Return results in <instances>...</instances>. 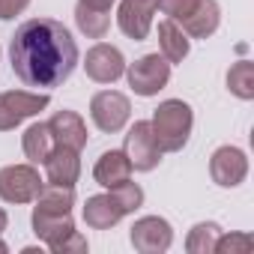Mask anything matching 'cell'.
<instances>
[{"label": "cell", "instance_id": "cell-1", "mask_svg": "<svg viewBox=\"0 0 254 254\" xmlns=\"http://www.w3.org/2000/svg\"><path fill=\"white\" fill-rule=\"evenodd\" d=\"M9 63L21 84L54 90L72 78L78 66V45L60 21L30 18L12 33Z\"/></svg>", "mask_w": 254, "mask_h": 254}, {"label": "cell", "instance_id": "cell-2", "mask_svg": "<svg viewBox=\"0 0 254 254\" xmlns=\"http://www.w3.org/2000/svg\"><path fill=\"white\" fill-rule=\"evenodd\" d=\"M191 126H194V114H191V105H186L183 99H165L150 120V129L162 153H180L189 144Z\"/></svg>", "mask_w": 254, "mask_h": 254}, {"label": "cell", "instance_id": "cell-3", "mask_svg": "<svg viewBox=\"0 0 254 254\" xmlns=\"http://www.w3.org/2000/svg\"><path fill=\"white\" fill-rule=\"evenodd\" d=\"M33 233L48 245L54 254H69V251H87V239L75 230L72 212H39L33 209Z\"/></svg>", "mask_w": 254, "mask_h": 254}, {"label": "cell", "instance_id": "cell-4", "mask_svg": "<svg viewBox=\"0 0 254 254\" xmlns=\"http://www.w3.org/2000/svg\"><path fill=\"white\" fill-rule=\"evenodd\" d=\"M123 75H126L129 87H132L138 96L150 99V96H156L159 90L168 87V81H171V63L156 51V54H144V57H138L135 63H129Z\"/></svg>", "mask_w": 254, "mask_h": 254}, {"label": "cell", "instance_id": "cell-5", "mask_svg": "<svg viewBox=\"0 0 254 254\" xmlns=\"http://www.w3.org/2000/svg\"><path fill=\"white\" fill-rule=\"evenodd\" d=\"M132 117V102L129 96H123L120 90H99L90 99V120L96 123V129L105 135L123 132L126 123Z\"/></svg>", "mask_w": 254, "mask_h": 254}, {"label": "cell", "instance_id": "cell-6", "mask_svg": "<svg viewBox=\"0 0 254 254\" xmlns=\"http://www.w3.org/2000/svg\"><path fill=\"white\" fill-rule=\"evenodd\" d=\"M51 102L48 93H27V90H6L0 93V132H12Z\"/></svg>", "mask_w": 254, "mask_h": 254}, {"label": "cell", "instance_id": "cell-7", "mask_svg": "<svg viewBox=\"0 0 254 254\" xmlns=\"http://www.w3.org/2000/svg\"><path fill=\"white\" fill-rule=\"evenodd\" d=\"M42 186L45 183L33 165L0 168V200H6V203H33Z\"/></svg>", "mask_w": 254, "mask_h": 254}, {"label": "cell", "instance_id": "cell-8", "mask_svg": "<svg viewBox=\"0 0 254 254\" xmlns=\"http://www.w3.org/2000/svg\"><path fill=\"white\" fill-rule=\"evenodd\" d=\"M123 153L129 159L132 171H141V174H150L153 168H159L162 162V147L156 144V135L150 129V120H138L129 135H126V144H123Z\"/></svg>", "mask_w": 254, "mask_h": 254}, {"label": "cell", "instance_id": "cell-9", "mask_svg": "<svg viewBox=\"0 0 254 254\" xmlns=\"http://www.w3.org/2000/svg\"><path fill=\"white\" fill-rule=\"evenodd\" d=\"M129 239L141 254H165L174 245V227L162 215H144L132 224Z\"/></svg>", "mask_w": 254, "mask_h": 254}, {"label": "cell", "instance_id": "cell-10", "mask_svg": "<svg viewBox=\"0 0 254 254\" xmlns=\"http://www.w3.org/2000/svg\"><path fill=\"white\" fill-rule=\"evenodd\" d=\"M209 177H212V183L221 186V189H236V186H242L245 177H248V156H245V150H239V147H233V144L218 147V150L212 153V159H209Z\"/></svg>", "mask_w": 254, "mask_h": 254}, {"label": "cell", "instance_id": "cell-11", "mask_svg": "<svg viewBox=\"0 0 254 254\" xmlns=\"http://www.w3.org/2000/svg\"><path fill=\"white\" fill-rule=\"evenodd\" d=\"M84 72L90 81L96 84H114L123 78L126 72V57L117 45H108V42H96L87 57H84Z\"/></svg>", "mask_w": 254, "mask_h": 254}, {"label": "cell", "instance_id": "cell-12", "mask_svg": "<svg viewBox=\"0 0 254 254\" xmlns=\"http://www.w3.org/2000/svg\"><path fill=\"white\" fill-rule=\"evenodd\" d=\"M156 0H120L117 6V27L132 42H144L153 30Z\"/></svg>", "mask_w": 254, "mask_h": 254}, {"label": "cell", "instance_id": "cell-13", "mask_svg": "<svg viewBox=\"0 0 254 254\" xmlns=\"http://www.w3.org/2000/svg\"><path fill=\"white\" fill-rule=\"evenodd\" d=\"M42 165H45V177H48V183L75 189V183H78V177H81V150H72V147H60V144H54V150L48 153V159H45Z\"/></svg>", "mask_w": 254, "mask_h": 254}, {"label": "cell", "instance_id": "cell-14", "mask_svg": "<svg viewBox=\"0 0 254 254\" xmlns=\"http://www.w3.org/2000/svg\"><path fill=\"white\" fill-rule=\"evenodd\" d=\"M81 215H84V224H87V227H93V230H111V227L126 215V209H123V203L114 197V191L108 189L105 194H90V197L84 200Z\"/></svg>", "mask_w": 254, "mask_h": 254}, {"label": "cell", "instance_id": "cell-15", "mask_svg": "<svg viewBox=\"0 0 254 254\" xmlns=\"http://www.w3.org/2000/svg\"><path fill=\"white\" fill-rule=\"evenodd\" d=\"M93 180L102 189H117L123 183H129L132 180V165L126 159V153L123 150H105L93 165Z\"/></svg>", "mask_w": 254, "mask_h": 254}, {"label": "cell", "instance_id": "cell-16", "mask_svg": "<svg viewBox=\"0 0 254 254\" xmlns=\"http://www.w3.org/2000/svg\"><path fill=\"white\" fill-rule=\"evenodd\" d=\"M48 129L54 135V144H60V147H72V150L87 147V123L75 111H57L48 120Z\"/></svg>", "mask_w": 254, "mask_h": 254}, {"label": "cell", "instance_id": "cell-17", "mask_svg": "<svg viewBox=\"0 0 254 254\" xmlns=\"http://www.w3.org/2000/svg\"><path fill=\"white\" fill-rule=\"evenodd\" d=\"M159 51L168 63H183L191 51V39L186 36V30L177 21L165 18V21H159Z\"/></svg>", "mask_w": 254, "mask_h": 254}, {"label": "cell", "instance_id": "cell-18", "mask_svg": "<svg viewBox=\"0 0 254 254\" xmlns=\"http://www.w3.org/2000/svg\"><path fill=\"white\" fill-rule=\"evenodd\" d=\"M221 24V9L215 0H200V6L180 24L189 39H209Z\"/></svg>", "mask_w": 254, "mask_h": 254}, {"label": "cell", "instance_id": "cell-19", "mask_svg": "<svg viewBox=\"0 0 254 254\" xmlns=\"http://www.w3.org/2000/svg\"><path fill=\"white\" fill-rule=\"evenodd\" d=\"M21 150H24V156H27L30 165H42L48 159V153L54 150V135L48 129V123L27 126L24 135H21Z\"/></svg>", "mask_w": 254, "mask_h": 254}, {"label": "cell", "instance_id": "cell-20", "mask_svg": "<svg viewBox=\"0 0 254 254\" xmlns=\"http://www.w3.org/2000/svg\"><path fill=\"white\" fill-rule=\"evenodd\" d=\"M75 24L87 39H105L111 30V12L90 9L84 3H75Z\"/></svg>", "mask_w": 254, "mask_h": 254}, {"label": "cell", "instance_id": "cell-21", "mask_svg": "<svg viewBox=\"0 0 254 254\" xmlns=\"http://www.w3.org/2000/svg\"><path fill=\"white\" fill-rule=\"evenodd\" d=\"M227 90L242 102L254 99V63L251 60H239L227 69Z\"/></svg>", "mask_w": 254, "mask_h": 254}, {"label": "cell", "instance_id": "cell-22", "mask_svg": "<svg viewBox=\"0 0 254 254\" xmlns=\"http://www.w3.org/2000/svg\"><path fill=\"white\" fill-rule=\"evenodd\" d=\"M221 236V227L215 221H200L189 230L186 236V251L189 254H215V242Z\"/></svg>", "mask_w": 254, "mask_h": 254}, {"label": "cell", "instance_id": "cell-23", "mask_svg": "<svg viewBox=\"0 0 254 254\" xmlns=\"http://www.w3.org/2000/svg\"><path fill=\"white\" fill-rule=\"evenodd\" d=\"M111 191H114V197L123 203L126 215L144 206V189H141L138 183H132V180H129V183H123V186H117V189H111Z\"/></svg>", "mask_w": 254, "mask_h": 254}, {"label": "cell", "instance_id": "cell-24", "mask_svg": "<svg viewBox=\"0 0 254 254\" xmlns=\"http://www.w3.org/2000/svg\"><path fill=\"white\" fill-rule=\"evenodd\" d=\"M200 6V0H156V9H162L171 21L183 24L194 9Z\"/></svg>", "mask_w": 254, "mask_h": 254}, {"label": "cell", "instance_id": "cell-25", "mask_svg": "<svg viewBox=\"0 0 254 254\" xmlns=\"http://www.w3.org/2000/svg\"><path fill=\"white\" fill-rule=\"evenodd\" d=\"M251 248H254V239L248 233H224L221 230V236L215 242V251L218 254H245Z\"/></svg>", "mask_w": 254, "mask_h": 254}, {"label": "cell", "instance_id": "cell-26", "mask_svg": "<svg viewBox=\"0 0 254 254\" xmlns=\"http://www.w3.org/2000/svg\"><path fill=\"white\" fill-rule=\"evenodd\" d=\"M30 6V0H0V21H12Z\"/></svg>", "mask_w": 254, "mask_h": 254}, {"label": "cell", "instance_id": "cell-27", "mask_svg": "<svg viewBox=\"0 0 254 254\" xmlns=\"http://www.w3.org/2000/svg\"><path fill=\"white\" fill-rule=\"evenodd\" d=\"M78 3L90 6V9H102V12H111V6L117 3V0H78Z\"/></svg>", "mask_w": 254, "mask_h": 254}, {"label": "cell", "instance_id": "cell-28", "mask_svg": "<svg viewBox=\"0 0 254 254\" xmlns=\"http://www.w3.org/2000/svg\"><path fill=\"white\" fill-rule=\"evenodd\" d=\"M6 224H9V215H6V209H0V233L6 230Z\"/></svg>", "mask_w": 254, "mask_h": 254}, {"label": "cell", "instance_id": "cell-29", "mask_svg": "<svg viewBox=\"0 0 254 254\" xmlns=\"http://www.w3.org/2000/svg\"><path fill=\"white\" fill-rule=\"evenodd\" d=\"M0 251H9V248H6V242H0Z\"/></svg>", "mask_w": 254, "mask_h": 254}]
</instances>
